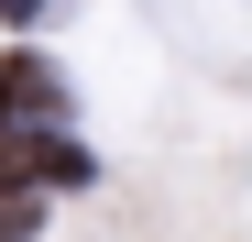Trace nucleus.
Listing matches in <instances>:
<instances>
[{
  "mask_svg": "<svg viewBox=\"0 0 252 242\" xmlns=\"http://www.w3.org/2000/svg\"><path fill=\"white\" fill-rule=\"evenodd\" d=\"M66 121V77L44 66V55H0V132H55Z\"/></svg>",
  "mask_w": 252,
  "mask_h": 242,
  "instance_id": "nucleus-1",
  "label": "nucleus"
},
{
  "mask_svg": "<svg viewBox=\"0 0 252 242\" xmlns=\"http://www.w3.org/2000/svg\"><path fill=\"white\" fill-rule=\"evenodd\" d=\"M33 220H44V198H33V176L0 154V242H33Z\"/></svg>",
  "mask_w": 252,
  "mask_h": 242,
  "instance_id": "nucleus-3",
  "label": "nucleus"
},
{
  "mask_svg": "<svg viewBox=\"0 0 252 242\" xmlns=\"http://www.w3.org/2000/svg\"><path fill=\"white\" fill-rule=\"evenodd\" d=\"M33 11H44V0H0V22H33Z\"/></svg>",
  "mask_w": 252,
  "mask_h": 242,
  "instance_id": "nucleus-4",
  "label": "nucleus"
},
{
  "mask_svg": "<svg viewBox=\"0 0 252 242\" xmlns=\"http://www.w3.org/2000/svg\"><path fill=\"white\" fill-rule=\"evenodd\" d=\"M11 165H22L33 187H88V154H77L66 132H33V143H11Z\"/></svg>",
  "mask_w": 252,
  "mask_h": 242,
  "instance_id": "nucleus-2",
  "label": "nucleus"
}]
</instances>
